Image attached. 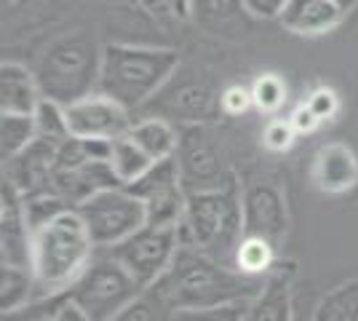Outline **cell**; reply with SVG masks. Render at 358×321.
Here are the masks:
<instances>
[{
    "instance_id": "obj_1",
    "label": "cell",
    "mask_w": 358,
    "mask_h": 321,
    "mask_svg": "<svg viewBox=\"0 0 358 321\" xmlns=\"http://www.w3.org/2000/svg\"><path fill=\"white\" fill-rule=\"evenodd\" d=\"M268 276H246L233 265H222L201 249L182 244L171 268L152 287L174 311H198L252 300Z\"/></svg>"
},
{
    "instance_id": "obj_2",
    "label": "cell",
    "mask_w": 358,
    "mask_h": 321,
    "mask_svg": "<svg viewBox=\"0 0 358 321\" xmlns=\"http://www.w3.org/2000/svg\"><path fill=\"white\" fill-rule=\"evenodd\" d=\"M94 257L96 246L78 209H64L48 220L32 233V273L38 290L35 300L70 292Z\"/></svg>"
},
{
    "instance_id": "obj_3",
    "label": "cell",
    "mask_w": 358,
    "mask_h": 321,
    "mask_svg": "<svg viewBox=\"0 0 358 321\" xmlns=\"http://www.w3.org/2000/svg\"><path fill=\"white\" fill-rule=\"evenodd\" d=\"M179 70L174 48L107 43L102 46V70L96 92L113 97L126 110H142Z\"/></svg>"
},
{
    "instance_id": "obj_4",
    "label": "cell",
    "mask_w": 358,
    "mask_h": 321,
    "mask_svg": "<svg viewBox=\"0 0 358 321\" xmlns=\"http://www.w3.org/2000/svg\"><path fill=\"white\" fill-rule=\"evenodd\" d=\"M182 244L201 249L222 265L236 268V252L243 238L241 185L233 183L220 190L190 193L179 222Z\"/></svg>"
},
{
    "instance_id": "obj_5",
    "label": "cell",
    "mask_w": 358,
    "mask_h": 321,
    "mask_svg": "<svg viewBox=\"0 0 358 321\" xmlns=\"http://www.w3.org/2000/svg\"><path fill=\"white\" fill-rule=\"evenodd\" d=\"M99 70L102 48L86 32H70L45 48L35 78L43 97L67 107L99 89Z\"/></svg>"
},
{
    "instance_id": "obj_6",
    "label": "cell",
    "mask_w": 358,
    "mask_h": 321,
    "mask_svg": "<svg viewBox=\"0 0 358 321\" xmlns=\"http://www.w3.org/2000/svg\"><path fill=\"white\" fill-rule=\"evenodd\" d=\"M145 290L148 287H142L115 257H110L107 252H96L94 262L67 294L91 321H110L129 303H134Z\"/></svg>"
},
{
    "instance_id": "obj_7",
    "label": "cell",
    "mask_w": 358,
    "mask_h": 321,
    "mask_svg": "<svg viewBox=\"0 0 358 321\" xmlns=\"http://www.w3.org/2000/svg\"><path fill=\"white\" fill-rule=\"evenodd\" d=\"M78 212L83 217V222L89 225L96 252L123 244L136 230L148 225L145 204L126 187H110V190L96 193L83 206H78Z\"/></svg>"
},
{
    "instance_id": "obj_8",
    "label": "cell",
    "mask_w": 358,
    "mask_h": 321,
    "mask_svg": "<svg viewBox=\"0 0 358 321\" xmlns=\"http://www.w3.org/2000/svg\"><path fill=\"white\" fill-rule=\"evenodd\" d=\"M179 246H182L179 225H164V228L145 225L142 230H136L131 238H126L123 244L113 246V249H102V252L115 257L142 287H152L171 268Z\"/></svg>"
},
{
    "instance_id": "obj_9",
    "label": "cell",
    "mask_w": 358,
    "mask_h": 321,
    "mask_svg": "<svg viewBox=\"0 0 358 321\" xmlns=\"http://www.w3.org/2000/svg\"><path fill=\"white\" fill-rule=\"evenodd\" d=\"M179 180L185 193H203V190H220L236 183V174L227 169L220 148L214 145L209 129L203 123H195L179 131L177 148Z\"/></svg>"
},
{
    "instance_id": "obj_10",
    "label": "cell",
    "mask_w": 358,
    "mask_h": 321,
    "mask_svg": "<svg viewBox=\"0 0 358 321\" xmlns=\"http://www.w3.org/2000/svg\"><path fill=\"white\" fill-rule=\"evenodd\" d=\"M129 193H134L136 199L145 204L148 209V225H179L182 214H185V204H187V193L179 180L177 158H166V161H155L152 169L142 180L126 187Z\"/></svg>"
},
{
    "instance_id": "obj_11",
    "label": "cell",
    "mask_w": 358,
    "mask_h": 321,
    "mask_svg": "<svg viewBox=\"0 0 358 321\" xmlns=\"http://www.w3.org/2000/svg\"><path fill=\"white\" fill-rule=\"evenodd\" d=\"M241 209H243V236H257L278 246L289 233V212L281 187L273 183H249L241 190Z\"/></svg>"
},
{
    "instance_id": "obj_12",
    "label": "cell",
    "mask_w": 358,
    "mask_h": 321,
    "mask_svg": "<svg viewBox=\"0 0 358 321\" xmlns=\"http://www.w3.org/2000/svg\"><path fill=\"white\" fill-rule=\"evenodd\" d=\"M67 110V123H70V137L78 139H120L131 131V110L115 102L113 97L102 92H94L83 99H78Z\"/></svg>"
},
{
    "instance_id": "obj_13",
    "label": "cell",
    "mask_w": 358,
    "mask_h": 321,
    "mask_svg": "<svg viewBox=\"0 0 358 321\" xmlns=\"http://www.w3.org/2000/svg\"><path fill=\"white\" fill-rule=\"evenodd\" d=\"M158 105L164 121H179L195 126V123H206L214 118L220 107V94L214 97V92L209 89L206 80H177V76L166 83L161 92L155 94L145 107Z\"/></svg>"
},
{
    "instance_id": "obj_14",
    "label": "cell",
    "mask_w": 358,
    "mask_h": 321,
    "mask_svg": "<svg viewBox=\"0 0 358 321\" xmlns=\"http://www.w3.org/2000/svg\"><path fill=\"white\" fill-rule=\"evenodd\" d=\"M0 265L32 268V225L27 204L14 183L0 185Z\"/></svg>"
},
{
    "instance_id": "obj_15",
    "label": "cell",
    "mask_w": 358,
    "mask_h": 321,
    "mask_svg": "<svg viewBox=\"0 0 358 321\" xmlns=\"http://www.w3.org/2000/svg\"><path fill=\"white\" fill-rule=\"evenodd\" d=\"M57 150H59V142L38 137L16 158L3 161V177L8 183H14L24 199L51 193V171H54Z\"/></svg>"
},
{
    "instance_id": "obj_16",
    "label": "cell",
    "mask_w": 358,
    "mask_h": 321,
    "mask_svg": "<svg viewBox=\"0 0 358 321\" xmlns=\"http://www.w3.org/2000/svg\"><path fill=\"white\" fill-rule=\"evenodd\" d=\"M313 185L321 193L343 196L358 185V155L345 142H327L313 155Z\"/></svg>"
},
{
    "instance_id": "obj_17",
    "label": "cell",
    "mask_w": 358,
    "mask_h": 321,
    "mask_svg": "<svg viewBox=\"0 0 358 321\" xmlns=\"http://www.w3.org/2000/svg\"><path fill=\"white\" fill-rule=\"evenodd\" d=\"M292 265H275L246 308V321H292Z\"/></svg>"
},
{
    "instance_id": "obj_18",
    "label": "cell",
    "mask_w": 358,
    "mask_h": 321,
    "mask_svg": "<svg viewBox=\"0 0 358 321\" xmlns=\"http://www.w3.org/2000/svg\"><path fill=\"white\" fill-rule=\"evenodd\" d=\"M345 19V11L331 0H289L278 22L284 30L305 38L327 35Z\"/></svg>"
},
{
    "instance_id": "obj_19",
    "label": "cell",
    "mask_w": 358,
    "mask_h": 321,
    "mask_svg": "<svg viewBox=\"0 0 358 321\" xmlns=\"http://www.w3.org/2000/svg\"><path fill=\"white\" fill-rule=\"evenodd\" d=\"M41 99H43V92L32 70H27L19 62L0 64V113L35 115Z\"/></svg>"
},
{
    "instance_id": "obj_20",
    "label": "cell",
    "mask_w": 358,
    "mask_h": 321,
    "mask_svg": "<svg viewBox=\"0 0 358 321\" xmlns=\"http://www.w3.org/2000/svg\"><path fill=\"white\" fill-rule=\"evenodd\" d=\"M252 19L243 8V0H193V22L211 35L241 32L243 22Z\"/></svg>"
},
{
    "instance_id": "obj_21",
    "label": "cell",
    "mask_w": 358,
    "mask_h": 321,
    "mask_svg": "<svg viewBox=\"0 0 358 321\" xmlns=\"http://www.w3.org/2000/svg\"><path fill=\"white\" fill-rule=\"evenodd\" d=\"M38 297L32 268L22 265H0V311L3 316H14L30 308Z\"/></svg>"
},
{
    "instance_id": "obj_22",
    "label": "cell",
    "mask_w": 358,
    "mask_h": 321,
    "mask_svg": "<svg viewBox=\"0 0 358 321\" xmlns=\"http://www.w3.org/2000/svg\"><path fill=\"white\" fill-rule=\"evenodd\" d=\"M129 137L152 158V161H166L174 158L179 148V131L164 118H142L131 126Z\"/></svg>"
},
{
    "instance_id": "obj_23",
    "label": "cell",
    "mask_w": 358,
    "mask_h": 321,
    "mask_svg": "<svg viewBox=\"0 0 358 321\" xmlns=\"http://www.w3.org/2000/svg\"><path fill=\"white\" fill-rule=\"evenodd\" d=\"M152 164L155 161L129 134L120 139H113V145H110V166L115 171L120 187H129L136 180H142L150 169H152Z\"/></svg>"
},
{
    "instance_id": "obj_24",
    "label": "cell",
    "mask_w": 358,
    "mask_h": 321,
    "mask_svg": "<svg viewBox=\"0 0 358 321\" xmlns=\"http://www.w3.org/2000/svg\"><path fill=\"white\" fill-rule=\"evenodd\" d=\"M38 139L35 115H14V113H0V158L11 161L22 150H27Z\"/></svg>"
},
{
    "instance_id": "obj_25",
    "label": "cell",
    "mask_w": 358,
    "mask_h": 321,
    "mask_svg": "<svg viewBox=\"0 0 358 321\" xmlns=\"http://www.w3.org/2000/svg\"><path fill=\"white\" fill-rule=\"evenodd\" d=\"M275 246L257 238V236H243L236 252V268L246 276H268L275 268Z\"/></svg>"
},
{
    "instance_id": "obj_26",
    "label": "cell",
    "mask_w": 358,
    "mask_h": 321,
    "mask_svg": "<svg viewBox=\"0 0 358 321\" xmlns=\"http://www.w3.org/2000/svg\"><path fill=\"white\" fill-rule=\"evenodd\" d=\"M174 313L177 311L166 303V297L158 292V287H148L134 303H129L110 321H171Z\"/></svg>"
},
{
    "instance_id": "obj_27",
    "label": "cell",
    "mask_w": 358,
    "mask_h": 321,
    "mask_svg": "<svg viewBox=\"0 0 358 321\" xmlns=\"http://www.w3.org/2000/svg\"><path fill=\"white\" fill-rule=\"evenodd\" d=\"M313 321H358V278L329 292L318 303Z\"/></svg>"
},
{
    "instance_id": "obj_28",
    "label": "cell",
    "mask_w": 358,
    "mask_h": 321,
    "mask_svg": "<svg viewBox=\"0 0 358 321\" xmlns=\"http://www.w3.org/2000/svg\"><path fill=\"white\" fill-rule=\"evenodd\" d=\"M24 311H27V321H91L67 292L57 294V297L35 300Z\"/></svg>"
},
{
    "instance_id": "obj_29",
    "label": "cell",
    "mask_w": 358,
    "mask_h": 321,
    "mask_svg": "<svg viewBox=\"0 0 358 321\" xmlns=\"http://www.w3.org/2000/svg\"><path fill=\"white\" fill-rule=\"evenodd\" d=\"M35 129H38V137L59 142V145L64 139H70V123H67L64 105L43 97L38 110H35Z\"/></svg>"
},
{
    "instance_id": "obj_30",
    "label": "cell",
    "mask_w": 358,
    "mask_h": 321,
    "mask_svg": "<svg viewBox=\"0 0 358 321\" xmlns=\"http://www.w3.org/2000/svg\"><path fill=\"white\" fill-rule=\"evenodd\" d=\"M252 99L254 107L259 113H278L286 102V83L281 76L275 73H262V76L254 78L252 83Z\"/></svg>"
},
{
    "instance_id": "obj_31",
    "label": "cell",
    "mask_w": 358,
    "mask_h": 321,
    "mask_svg": "<svg viewBox=\"0 0 358 321\" xmlns=\"http://www.w3.org/2000/svg\"><path fill=\"white\" fill-rule=\"evenodd\" d=\"M246 308L249 300L217 308H198V311H177L171 321H246Z\"/></svg>"
},
{
    "instance_id": "obj_32",
    "label": "cell",
    "mask_w": 358,
    "mask_h": 321,
    "mask_svg": "<svg viewBox=\"0 0 358 321\" xmlns=\"http://www.w3.org/2000/svg\"><path fill=\"white\" fill-rule=\"evenodd\" d=\"M158 22H185L193 19V0H134Z\"/></svg>"
},
{
    "instance_id": "obj_33",
    "label": "cell",
    "mask_w": 358,
    "mask_h": 321,
    "mask_svg": "<svg viewBox=\"0 0 358 321\" xmlns=\"http://www.w3.org/2000/svg\"><path fill=\"white\" fill-rule=\"evenodd\" d=\"M305 105L315 113V118L321 123L334 121L340 113V94L334 92L331 86H315L310 89V94L305 97Z\"/></svg>"
},
{
    "instance_id": "obj_34",
    "label": "cell",
    "mask_w": 358,
    "mask_h": 321,
    "mask_svg": "<svg viewBox=\"0 0 358 321\" xmlns=\"http://www.w3.org/2000/svg\"><path fill=\"white\" fill-rule=\"evenodd\" d=\"M294 139H297V131L289 123V118H273L262 131V145L270 153H286L294 145Z\"/></svg>"
},
{
    "instance_id": "obj_35",
    "label": "cell",
    "mask_w": 358,
    "mask_h": 321,
    "mask_svg": "<svg viewBox=\"0 0 358 321\" xmlns=\"http://www.w3.org/2000/svg\"><path fill=\"white\" fill-rule=\"evenodd\" d=\"M220 107H222L224 115L230 118H238L243 113H249L254 107L252 99V86H241V83H230L220 92Z\"/></svg>"
},
{
    "instance_id": "obj_36",
    "label": "cell",
    "mask_w": 358,
    "mask_h": 321,
    "mask_svg": "<svg viewBox=\"0 0 358 321\" xmlns=\"http://www.w3.org/2000/svg\"><path fill=\"white\" fill-rule=\"evenodd\" d=\"M289 0H243V8L252 19H278Z\"/></svg>"
},
{
    "instance_id": "obj_37",
    "label": "cell",
    "mask_w": 358,
    "mask_h": 321,
    "mask_svg": "<svg viewBox=\"0 0 358 321\" xmlns=\"http://www.w3.org/2000/svg\"><path fill=\"white\" fill-rule=\"evenodd\" d=\"M289 123L294 126V131H297V134H313V131H318V126H321V121L315 118V113L305 105V102H299V105L292 110Z\"/></svg>"
},
{
    "instance_id": "obj_38",
    "label": "cell",
    "mask_w": 358,
    "mask_h": 321,
    "mask_svg": "<svg viewBox=\"0 0 358 321\" xmlns=\"http://www.w3.org/2000/svg\"><path fill=\"white\" fill-rule=\"evenodd\" d=\"M32 0H3V11H8V14H16V11H22L24 6H30Z\"/></svg>"
},
{
    "instance_id": "obj_39",
    "label": "cell",
    "mask_w": 358,
    "mask_h": 321,
    "mask_svg": "<svg viewBox=\"0 0 358 321\" xmlns=\"http://www.w3.org/2000/svg\"><path fill=\"white\" fill-rule=\"evenodd\" d=\"M331 3H337L345 14H348V11H353V8L358 6V0H331Z\"/></svg>"
}]
</instances>
